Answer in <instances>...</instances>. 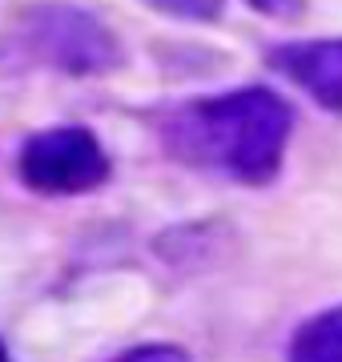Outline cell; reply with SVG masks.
<instances>
[{
    "label": "cell",
    "instance_id": "cell-9",
    "mask_svg": "<svg viewBox=\"0 0 342 362\" xmlns=\"http://www.w3.org/2000/svg\"><path fill=\"white\" fill-rule=\"evenodd\" d=\"M0 362H13L8 358V350H4V342H0Z\"/></svg>",
    "mask_w": 342,
    "mask_h": 362
},
{
    "label": "cell",
    "instance_id": "cell-7",
    "mask_svg": "<svg viewBox=\"0 0 342 362\" xmlns=\"http://www.w3.org/2000/svg\"><path fill=\"white\" fill-rule=\"evenodd\" d=\"M117 362H189V354L177 346H137L129 354H121Z\"/></svg>",
    "mask_w": 342,
    "mask_h": 362
},
{
    "label": "cell",
    "instance_id": "cell-4",
    "mask_svg": "<svg viewBox=\"0 0 342 362\" xmlns=\"http://www.w3.org/2000/svg\"><path fill=\"white\" fill-rule=\"evenodd\" d=\"M274 69H282L294 85H302L318 105L342 113V40H306L274 49Z\"/></svg>",
    "mask_w": 342,
    "mask_h": 362
},
{
    "label": "cell",
    "instance_id": "cell-5",
    "mask_svg": "<svg viewBox=\"0 0 342 362\" xmlns=\"http://www.w3.org/2000/svg\"><path fill=\"white\" fill-rule=\"evenodd\" d=\"M290 362H342V306L310 318L294 334Z\"/></svg>",
    "mask_w": 342,
    "mask_h": 362
},
{
    "label": "cell",
    "instance_id": "cell-1",
    "mask_svg": "<svg viewBox=\"0 0 342 362\" xmlns=\"http://www.w3.org/2000/svg\"><path fill=\"white\" fill-rule=\"evenodd\" d=\"M290 105L270 89H237L189 101L165 121V145L185 165L262 185L278 173L290 141Z\"/></svg>",
    "mask_w": 342,
    "mask_h": 362
},
{
    "label": "cell",
    "instance_id": "cell-8",
    "mask_svg": "<svg viewBox=\"0 0 342 362\" xmlns=\"http://www.w3.org/2000/svg\"><path fill=\"white\" fill-rule=\"evenodd\" d=\"M254 8H262L270 16H298L302 13V0H250Z\"/></svg>",
    "mask_w": 342,
    "mask_h": 362
},
{
    "label": "cell",
    "instance_id": "cell-2",
    "mask_svg": "<svg viewBox=\"0 0 342 362\" xmlns=\"http://www.w3.org/2000/svg\"><path fill=\"white\" fill-rule=\"evenodd\" d=\"M25 40L45 65L69 77H93L121 65V45L101 21L73 4H37L25 16Z\"/></svg>",
    "mask_w": 342,
    "mask_h": 362
},
{
    "label": "cell",
    "instance_id": "cell-3",
    "mask_svg": "<svg viewBox=\"0 0 342 362\" xmlns=\"http://www.w3.org/2000/svg\"><path fill=\"white\" fill-rule=\"evenodd\" d=\"M16 173L33 194L45 197L89 194L109 177V157L89 129L57 125V129H40L28 137L16 157Z\"/></svg>",
    "mask_w": 342,
    "mask_h": 362
},
{
    "label": "cell",
    "instance_id": "cell-6",
    "mask_svg": "<svg viewBox=\"0 0 342 362\" xmlns=\"http://www.w3.org/2000/svg\"><path fill=\"white\" fill-rule=\"evenodd\" d=\"M149 8H158L177 21H218L222 16V0H141Z\"/></svg>",
    "mask_w": 342,
    "mask_h": 362
}]
</instances>
